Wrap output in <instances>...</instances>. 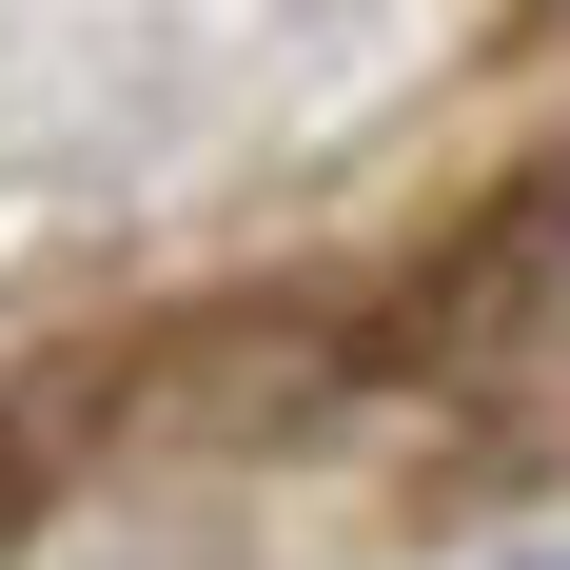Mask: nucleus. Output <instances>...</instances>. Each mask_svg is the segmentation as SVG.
<instances>
[{
    "instance_id": "1",
    "label": "nucleus",
    "mask_w": 570,
    "mask_h": 570,
    "mask_svg": "<svg viewBox=\"0 0 570 570\" xmlns=\"http://www.w3.org/2000/svg\"><path fill=\"white\" fill-rule=\"evenodd\" d=\"M512 570H570V551H512Z\"/></svg>"
}]
</instances>
